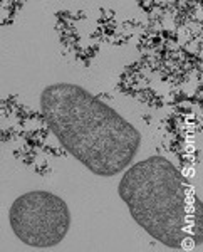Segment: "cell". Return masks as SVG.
I'll use <instances>...</instances> for the list:
<instances>
[{"label": "cell", "mask_w": 203, "mask_h": 252, "mask_svg": "<svg viewBox=\"0 0 203 252\" xmlns=\"http://www.w3.org/2000/svg\"><path fill=\"white\" fill-rule=\"evenodd\" d=\"M40 109L67 153L94 175L115 177L140 150V131L83 86L51 84L40 94Z\"/></svg>", "instance_id": "6da1fadb"}, {"label": "cell", "mask_w": 203, "mask_h": 252, "mask_svg": "<svg viewBox=\"0 0 203 252\" xmlns=\"http://www.w3.org/2000/svg\"><path fill=\"white\" fill-rule=\"evenodd\" d=\"M117 190L138 225L156 241L176 251L202 246V200L170 160L151 157L129 166Z\"/></svg>", "instance_id": "7a4b0ae2"}, {"label": "cell", "mask_w": 203, "mask_h": 252, "mask_svg": "<svg viewBox=\"0 0 203 252\" xmlns=\"http://www.w3.org/2000/svg\"><path fill=\"white\" fill-rule=\"evenodd\" d=\"M9 220L19 241L35 249H49L67 235L71 214L60 197L37 190L20 195L12 204Z\"/></svg>", "instance_id": "3957f363"}]
</instances>
